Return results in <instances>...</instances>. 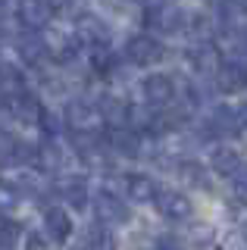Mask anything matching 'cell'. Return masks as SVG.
I'll use <instances>...</instances> for the list:
<instances>
[{
    "label": "cell",
    "mask_w": 247,
    "mask_h": 250,
    "mask_svg": "<svg viewBox=\"0 0 247 250\" xmlns=\"http://www.w3.org/2000/svg\"><path fill=\"white\" fill-rule=\"evenodd\" d=\"M94 219H97V225H103V229H113V225H122L128 219V207L122 203V197H116L113 191H97Z\"/></svg>",
    "instance_id": "8"
},
{
    "label": "cell",
    "mask_w": 247,
    "mask_h": 250,
    "mask_svg": "<svg viewBox=\"0 0 247 250\" xmlns=\"http://www.w3.org/2000/svg\"><path fill=\"white\" fill-rule=\"evenodd\" d=\"M216 88L222 94H241L247 91V66L241 60H226L216 72Z\"/></svg>",
    "instance_id": "10"
},
{
    "label": "cell",
    "mask_w": 247,
    "mask_h": 250,
    "mask_svg": "<svg viewBox=\"0 0 247 250\" xmlns=\"http://www.w3.org/2000/svg\"><path fill=\"white\" fill-rule=\"evenodd\" d=\"M35 153L38 144H28L16 135H6L0 131V169H13V166H35Z\"/></svg>",
    "instance_id": "6"
},
{
    "label": "cell",
    "mask_w": 247,
    "mask_h": 250,
    "mask_svg": "<svg viewBox=\"0 0 247 250\" xmlns=\"http://www.w3.org/2000/svg\"><path fill=\"white\" fill-rule=\"evenodd\" d=\"M125 57H128V62H135V66H153V62H160L166 57V50H163V41H160V38L141 31V35L128 38Z\"/></svg>",
    "instance_id": "5"
},
{
    "label": "cell",
    "mask_w": 247,
    "mask_h": 250,
    "mask_svg": "<svg viewBox=\"0 0 247 250\" xmlns=\"http://www.w3.org/2000/svg\"><path fill=\"white\" fill-rule=\"evenodd\" d=\"M157 213L169 219V222H185V219L194 216V207H191V200L185 197L182 191H172V188H163V191L157 194Z\"/></svg>",
    "instance_id": "9"
},
{
    "label": "cell",
    "mask_w": 247,
    "mask_h": 250,
    "mask_svg": "<svg viewBox=\"0 0 247 250\" xmlns=\"http://www.w3.org/2000/svg\"><path fill=\"white\" fill-rule=\"evenodd\" d=\"M22 200V191L6 182H0V213H10V209H16Z\"/></svg>",
    "instance_id": "22"
},
{
    "label": "cell",
    "mask_w": 247,
    "mask_h": 250,
    "mask_svg": "<svg viewBox=\"0 0 247 250\" xmlns=\"http://www.w3.org/2000/svg\"><path fill=\"white\" fill-rule=\"evenodd\" d=\"M179 172H182L185 182H191L197 188H206V175H204V166H200V163H182Z\"/></svg>",
    "instance_id": "23"
},
{
    "label": "cell",
    "mask_w": 247,
    "mask_h": 250,
    "mask_svg": "<svg viewBox=\"0 0 247 250\" xmlns=\"http://www.w3.org/2000/svg\"><path fill=\"white\" fill-rule=\"evenodd\" d=\"M3 106H6V113H10V119L13 122H22V125H41L44 119V104H41V97L32 91H22L16 94V97H10V100H3Z\"/></svg>",
    "instance_id": "4"
},
{
    "label": "cell",
    "mask_w": 247,
    "mask_h": 250,
    "mask_svg": "<svg viewBox=\"0 0 247 250\" xmlns=\"http://www.w3.org/2000/svg\"><path fill=\"white\" fill-rule=\"evenodd\" d=\"M241 156H238L235 150H228V147H222V150H216L213 153V172H219V175H226V178H235L238 172H241Z\"/></svg>",
    "instance_id": "20"
},
{
    "label": "cell",
    "mask_w": 247,
    "mask_h": 250,
    "mask_svg": "<svg viewBox=\"0 0 247 250\" xmlns=\"http://www.w3.org/2000/svg\"><path fill=\"white\" fill-rule=\"evenodd\" d=\"M122 188H125V197L135 200V203H147V200H157V194L163 191L157 182H153L150 175H144V172H135V175H125V182H122Z\"/></svg>",
    "instance_id": "15"
},
{
    "label": "cell",
    "mask_w": 247,
    "mask_h": 250,
    "mask_svg": "<svg viewBox=\"0 0 247 250\" xmlns=\"http://www.w3.org/2000/svg\"><path fill=\"white\" fill-rule=\"evenodd\" d=\"M16 53L25 66H41V62L50 57L47 44H44V35H35V31H22L16 38Z\"/></svg>",
    "instance_id": "12"
},
{
    "label": "cell",
    "mask_w": 247,
    "mask_h": 250,
    "mask_svg": "<svg viewBox=\"0 0 247 250\" xmlns=\"http://www.w3.org/2000/svg\"><path fill=\"white\" fill-rule=\"evenodd\" d=\"M106 147H110V153L135 160V156H141V135L132 128H110L106 131Z\"/></svg>",
    "instance_id": "13"
},
{
    "label": "cell",
    "mask_w": 247,
    "mask_h": 250,
    "mask_svg": "<svg viewBox=\"0 0 247 250\" xmlns=\"http://www.w3.org/2000/svg\"><path fill=\"white\" fill-rule=\"evenodd\" d=\"M22 238V225L16 219H6L0 216V250H16Z\"/></svg>",
    "instance_id": "21"
},
{
    "label": "cell",
    "mask_w": 247,
    "mask_h": 250,
    "mask_svg": "<svg viewBox=\"0 0 247 250\" xmlns=\"http://www.w3.org/2000/svg\"><path fill=\"white\" fill-rule=\"evenodd\" d=\"M22 91H28L25 88V72H22L19 66H13V62H0V104L16 97Z\"/></svg>",
    "instance_id": "19"
},
{
    "label": "cell",
    "mask_w": 247,
    "mask_h": 250,
    "mask_svg": "<svg viewBox=\"0 0 247 250\" xmlns=\"http://www.w3.org/2000/svg\"><path fill=\"white\" fill-rule=\"evenodd\" d=\"M238 116H241V131H247V104L238 106Z\"/></svg>",
    "instance_id": "26"
},
{
    "label": "cell",
    "mask_w": 247,
    "mask_h": 250,
    "mask_svg": "<svg viewBox=\"0 0 247 250\" xmlns=\"http://www.w3.org/2000/svg\"><path fill=\"white\" fill-rule=\"evenodd\" d=\"M79 250H91V244H84V247H79Z\"/></svg>",
    "instance_id": "27"
},
{
    "label": "cell",
    "mask_w": 247,
    "mask_h": 250,
    "mask_svg": "<svg viewBox=\"0 0 247 250\" xmlns=\"http://www.w3.org/2000/svg\"><path fill=\"white\" fill-rule=\"evenodd\" d=\"M206 250H219V247H206Z\"/></svg>",
    "instance_id": "28"
},
{
    "label": "cell",
    "mask_w": 247,
    "mask_h": 250,
    "mask_svg": "<svg viewBox=\"0 0 247 250\" xmlns=\"http://www.w3.org/2000/svg\"><path fill=\"white\" fill-rule=\"evenodd\" d=\"M63 119H66V128L72 131V138H100V128L106 125L100 106L91 104V100H72V104H66Z\"/></svg>",
    "instance_id": "1"
},
{
    "label": "cell",
    "mask_w": 247,
    "mask_h": 250,
    "mask_svg": "<svg viewBox=\"0 0 247 250\" xmlns=\"http://www.w3.org/2000/svg\"><path fill=\"white\" fill-rule=\"evenodd\" d=\"M53 191H57L60 200L69 203L72 209L88 207V185H84V178H79V175H66L63 182H57V188H53Z\"/></svg>",
    "instance_id": "18"
},
{
    "label": "cell",
    "mask_w": 247,
    "mask_h": 250,
    "mask_svg": "<svg viewBox=\"0 0 247 250\" xmlns=\"http://www.w3.org/2000/svg\"><path fill=\"white\" fill-rule=\"evenodd\" d=\"M35 166L41 169V172H47V175H53V172H63V166H66V150L57 144V141H47V138H44V144H38Z\"/></svg>",
    "instance_id": "17"
},
{
    "label": "cell",
    "mask_w": 247,
    "mask_h": 250,
    "mask_svg": "<svg viewBox=\"0 0 247 250\" xmlns=\"http://www.w3.org/2000/svg\"><path fill=\"white\" fill-rule=\"evenodd\" d=\"M44 234L53 244H66L72 234V216L66 207H47L44 209Z\"/></svg>",
    "instance_id": "11"
},
{
    "label": "cell",
    "mask_w": 247,
    "mask_h": 250,
    "mask_svg": "<svg viewBox=\"0 0 247 250\" xmlns=\"http://www.w3.org/2000/svg\"><path fill=\"white\" fill-rule=\"evenodd\" d=\"M25 250H50V247H47V241H44V234H28Z\"/></svg>",
    "instance_id": "25"
},
{
    "label": "cell",
    "mask_w": 247,
    "mask_h": 250,
    "mask_svg": "<svg viewBox=\"0 0 247 250\" xmlns=\"http://www.w3.org/2000/svg\"><path fill=\"white\" fill-rule=\"evenodd\" d=\"M141 19L157 35H179L185 28V10L175 3H150V6H144Z\"/></svg>",
    "instance_id": "2"
},
{
    "label": "cell",
    "mask_w": 247,
    "mask_h": 250,
    "mask_svg": "<svg viewBox=\"0 0 247 250\" xmlns=\"http://www.w3.org/2000/svg\"><path fill=\"white\" fill-rule=\"evenodd\" d=\"M188 62H191V69H194L197 75H216L219 66H222V57H219V50H216L213 44H194L188 50Z\"/></svg>",
    "instance_id": "14"
},
{
    "label": "cell",
    "mask_w": 247,
    "mask_h": 250,
    "mask_svg": "<svg viewBox=\"0 0 247 250\" xmlns=\"http://www.w3.org/2000/svg\"><path fill=\"white\" fill-rule=\"evenodd\" d=\"M141 97H144V106L150 109H163L175 100V82L163 72H153L141 82Z\"/></svg>",
    "instance_id": "7"
},
{
    "label": "cell",
    "mask_w": 247,
    "mask_h": 250,
    "mask_svg": "<svg viewBox=\"0 0 247 250\" xmlns=\"http://www.w3.org/2000/svg\"><path fill=\"white\" fill-rule=\"evenodd\" d=\"M153 250H185V244L179 238H172V234H163V238L153 241Z\"/></svg>",
    "instance_id": "24"
},
{
    "label": "cell",
    "mask_w": 247,
    "mask_h": 250,
    "mask_svg": "<svg viewBox=\"0 0 247 250\" xmlns=\"http://www.w3.org/2000/svg\"><path fill=\"white\" fill-rule=\"evenodd\" d=\"M206 128H210V135H216V138L238 135V131H241V116L231 106H216L210 113V119H206Z\"/></svg>",
    "instance_id": "16"
},
{
    "label": "cell",
    "mask_w": 247,
    "mask_h": 250,
    "mask_svg": "<svg viewBox=\"0 0 247 250\" xmlns=\"http://www.w3.org/2000/svg\"><path fill=\"white\" fill-rule=\"evenodd\" d=\"M16 22L22 25V31H35L41 35V28H50L57 22V3H38V0H25V3L13 6Z\"/></svg>",
    "instance_id": "3"
}]
</instances>
